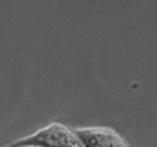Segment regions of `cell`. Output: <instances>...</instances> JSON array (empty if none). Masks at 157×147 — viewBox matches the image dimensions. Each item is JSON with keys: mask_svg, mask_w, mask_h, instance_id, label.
Wrapping results in <instances>:
<instances>
[{"mask_svg": "<svg viewBox=\"0 0 157 147\" xmlns=\"http://www.w3.org/2000/svg\"><path fill=\"white\" fill-rule=\"evenodd\" d=\"M8 145H38V147H83L78 141L75 131L71 129L61 123H51V124L41 127L36 132L26 137L13 141Z\"/></svg>", "mask_w": 157, "mask_h": 147, "instance_id": "cell-1", "label": "cell"}, {"mask_svg": "<svg viewBox=\"0 0 157 147\" xmlns=\"http://www.w3.org/2000/svg\"><path fill=\"white\" fill-rule=\"evenodd\" d=\"M75 134L83 147H131L118 131L111 127H77Z\"/></svg>", "mask_w": 157, "mask_h": 147, "instance_id": "cell-2", "label": "cell"}, {"mask_svg": "<svg viewBox=\"0 0 157 147\" xmlns=\"http://www.w3.org/2000/svg\"><path fill=\"white\" fill-rule=\"evenodd\" d=\"M5 147H12V145H5ZM13 147H38V145H13Z\"/></svg>", "mask_w": 157, "mask_h": 147, "instance_id": "cell-3", "label": "cell"}]
</instances>
